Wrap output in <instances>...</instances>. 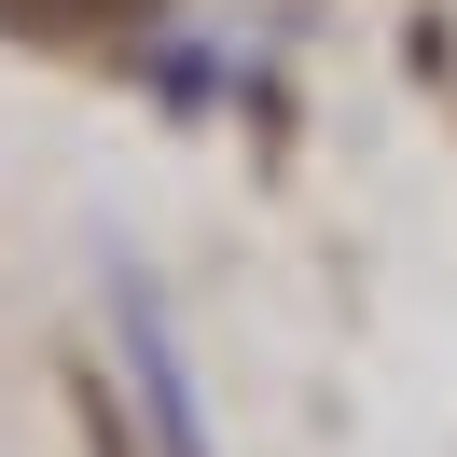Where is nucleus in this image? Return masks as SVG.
<instances>
[{
    "label": "nucleus",
    "instance_id": "1",
    "mask_svg": "<svg viewBox=\"0 0 457 457\" xmlns=\"http://www.w3.org/2000/svg\"><path fill=\"white\" fill-rule=\"evenodd\" d=\"M125 374H139V402H153V444L167 457H208V416H195V374H180V346H167V319L125 291Z\"/></svg>",
    "mask_w": 457,
    "mask_h": 457
}]
</instances>
